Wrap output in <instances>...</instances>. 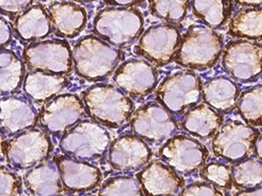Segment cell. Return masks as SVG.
I'll return each mask as SVG.
<instances>
[{
    "mask_svg": "<svg viewBox=\"0 0 262 196\" xmlns=\"http://www.w3.org/2000/svg\"><path fill=\"white\" fill-rule=\"evenodd\" d=\"M86 113L95 121L108 128L124 125L134 110V103L124 92L108 84H96L82 96Z\"/></svg>",
    "mask_w": 262,
    "mask_h": 196,
    "instance_id": "6da1fadb",
    "label": "cell"
},
{
    "mask_svg": "<svg viewBox=\"0 0 262 196\" xmlns=\"http://www.w3.org/2000/svg\"><path fill=\"white\" fill-rule=\"evenodd\" d=\"M72 52L76 74L90 81H100L112 75L121 58L118 49L94 35L84 37Z\"/></svg>",
    "mask_w": 262,
    "mask_h": 196,
    "instance_id": "7a4b0ae2",
    "label": "cell"
},
{
    "mask_svg": "<svg viewBox=\"0 0 262 196\" xmlns=\"http://www.w3.org/2000/svg\"><path fill=\"white\" fill-rule=\"evenodd\" d=\"M222 49L221 34L206 26H191L182 37L174 60L186 68H210L220 59Z\"/></svg>",
    "mask_w": 262,
    "mask_h": 196,
    "instance_id": "3957f363",
    "label": "cell"
},
{
    "mask_svg": "<svg viewBox=\"0 0 262 196\" xmlns=\"http://www.w3.org/2000/svg\"><path fill=\"white\" fill-rule=\"evenodd\" d=\"M144 19L134 7H107L97 13L94 32L115 47H123L140 36Z\"/></svg>",
    "mask_w": 262,
    "mask_h": 196,
    "instance_id": "277c9868",
    "label": "cell"
},
{
    "mask_svg": "<svg viewBox=\"0 0 262 196\" xmlns=\"http://www.w3.org/2000/svg\"><path fill=\"white\" fill-rule=\"evenodd\" d=\"M111 135L95 122L83 120L67 132L60 141V149L67 156L79 161H95L107 153Z\"/></svg>",
    "mask_w": 262,
    "mask_h": 196,
    "instance_id": "5b68a950",
    "label": "cell"
},
{
    "mask_svg": "<svg viewBox=\"0 0 262 196\" xmlns=\"http://www.w3.org/2000/svg\"><path fill=\"white\" fill-rule=\"evenodd\" d=\"M202 86L200 78L192 71H179L162 81L157 99L170 113L181 115L201 101Z\"/></svg>",
    "mask_w": 262,
    "mask_h": 196,
    "instance_id": "8992f818",
    "label": "cell"
},
{
    "mask_svg": "<svg viewBox=\"0 0 262 196\" xmlns=\"http://www.w3.org/2000/svg\"><path fill=\"white\" fill-rule=\"evenodd\" d=\"M258 135V131L252 126L238 120L227 122L215 134L212 150L217 157L237 163L254 150Z\"/></svg>",
    "mask_w": 262,
    "mask_h": 196,
    "instance_id": "52a82bcc",
    "label": "cell"
},
{
    "mask_svg": "<svg viewBox=\"0 0 262 196\" xmlns=\"http://www.w3.org/2000/svg\"><path fill=\"white\" fill-rule=\"evenodd\" d=\"M53 150L50 138L39 129L25 130L5 145V155L11 165L29 169L45 161Z\"/></svg>",
    "mask_w": 262,
    "mask_h": 196,
    "instance_id": "ba28073f",
    "label": "cell"
},
{
    "mask_svg": "<svg viewBox=\"0 0 262 196\" xmlns=\"http://www.w3.org/2000/svg\"><path fill=\"white\" fill-rule=\"evenodd\" d=\"M24 61L30 71L65 75L73 68V52L64 40L33 42L24 51Z\"/></svg>",
    "mask_w": 262,
    "mask_h": 196,
    "instance_id": "9c48e42d",
    "label": "cell"
},
{
    "mask_svg": "<svg viewBox=\"0 0 262 196\" xmlns=\"http://www.w3.org/2000/svg\"><path fill=\"white\" fill-rule=\"evenodd\" d=\"M208 155V150L202 143L185 134L171 137L159 150L162 161L182 176L199 171L206 163Z\"/></svg>",
    "mask_w": 262,
    "mask_h": 196,
    "instance_id": "30bf717a",
    "label": "cell"
},
{
    "mask_svg": "<svg viewBox=\"0 0 262 196\" xmlns=\"http://www.w3.org/2000/svg\"><path fill=\"white\" fill-rule=\"evenodd\" d=\"M222 64L236 81H255L262 74V45L248 39L229 42L224 50Z\"/></svg>",
    "mask_w": 262,
    "mask_h": 196,
    "instance_id": "8fae6325",
    "label": "cell"
},
{
    "mask_svg": "<svg viewBox=\"0 0 262 196\" xmlns=\"http://www.w3.org/2000/svg\"><path fill=\"white\" fill-rule=\"evenodd\" d=\"M181 40L180 32L176 27L157 24L143 33L135 47V53L154 65L164 66L175 59Z\"/></svg>",
    "mask_w": 262,
    "mask_h": 196,
    "instance_id": "7c38bea8",
    "label": "cell"
},
{
    "mask_svg": "<svg viewBox=\"0 0 262 196\" xmlns=\"http://www.w3.org/2000/svg\"><path fill=\"white\" fill-rule=\"evenodd\" d=\"M131 128L143 140L159 144L175 135L178 124L164 106L149 102L137 109L131 119Z\"/></svg>",
    "mask_w": 262,
    "mask_h": 196,
    "instance_id": "4fadbf2b",
    "label": "cell"
},
{
    "mask_svg": "<svg viewBox=\"0 0 262 196\" xmlns=\"http://www.w3.org/2000/svg\"><path fill=\"white\" fill-rule=\"evenodd\" d=\"M85 110L83 102L77 96H57L42 107L39 124L50 134H64L83 118Z\"/></svg>",
    "mask_w": 262,
    "mask_h": 196,
    "instance_id": "5bb4252c",
    "label": "cell"
},
{
    "mask_svg": "<svg viewBox=\"0 0 262 196\" xmlns=\"http://www.w3.org/2000/svg\"><path fill=\"white\" fill-rule=\"evenodd\" d=\"M151 156L145 140L137 134H124L111 143L107 161L118 171H138L148 165Z\"/></svg>",
    "mask_w": 262,
    "mask_h": 196,
    "instance_id": "9a60e30c",
    "label": "cell"
},
{
    "mask_svg": "<svg viewBox=\"0 0 262 196\" xmlns=\"http://www.w3.org/2000/svg\"><path fill=\"white\" fill-rule=\"evenodd\" d=\"M114 81L126 94L143 97L155 89L158 83V71L153 65L144 60H128L117 68Z\"/></svg>",
    "mask_w": 262,
    "mask_h": 196,
    "instance_id": "2e32d148",
    "label": "cell"
},
{
    "mask_svg": "<svg viewBox=\"0 0 262 196\" xmlns=\"http://www.w3.org/2000/svg\"><path fill=\"white\" fill-rule=\"evenodd\" d=\"M143 193L149 194H182L185 190V180L171 166L160 161L148 163L137 175Z\"/></svg>",
    "mask_w": 262,
    "mask_h": 196,
    "instance_id": "e0dca14e",
    "label": "cell"
},
{
    "mask_svg": "<svg viewBox=\"0 0 262 196\" xmlns=\"http://www.w3.org/2000/svg\"><path fill=\"white\" fill-rule=\"evenodd\" d=\"M55 159L60 168L63 187L69 193L89 192L101 184L102 174L98 167L69 156L61 155Z\"/></svg>",
    "mask_w": 262,
    "mask_h": 196,
    "instance_id": "ac0fdd59",
    "label": "cell"
},
{
    "mask_svg": "<svg viewBox=\"0 0 262 196\" xmlns=\"http://www.w3.org/2000/svg\"><path fill=\"white\" fill-rule=\"evenodd\" d=\"M39 115L30 102L22 97L10 96L1 101V128L14 134L35 125Z\"/></svg>",
    "mask_w": 262,
    "mask_h": 196,
    "instance_id": "d6986e66",
    "label": "cell"
},
{
    "mask_svg": "<svg viewBox=\"0 0 262 196\" xmlns=\"http://www.w3.org/2000/svg\"><path fill=\"white\" fill-rule=\"evenodd\" d=\"M52 29L61 38L72 39L83 30L86 23V12L73 2H55L48 7Z\"/></svg>",
    "mask_w": 262,
    "mask_h": 196,
    "instance_id": "ffe728a7",
    "label": "cell"
},
{
    "mask_svg": "<svg viewBox=\"0 0 262 196\" xmlns=\"http://www.w3.org/2000/svg\"><path fill=\"white\" fill-rule=\"evenodd\" d=\"M24 181L27 190L34 195L60 194L64 189L55 158L33 166L25 176Z\"/></svg>",
    "mask_w": 262,
    "mask_h": 196,
    "instance_id": "44dd1931",
    "label": "cell"
},
{
    "mask_svg": "<svg viewBox=\"0 0 262 196\" xmlns=\"http://www.w3.org/2000/svg\"><path fill=\"white\" fill-rule=\"evenodd\" d=\"M69 85V80L64 75L31 71L25 78L23 88L33 101L43 103L58 95Z\"/></svg>",
    "mask_w": 262,
    "mask_h": 196,
    "instance_id": "7402d4cb",
    "label": "cell"
},
{
    "mask_svg": "<svg viewBox=\"0 0 262 196\" xmlns=\"http://www.w3.org/2000/svg\"><path fill=\"white\" fill-rule=\"evenodd\" d=\"M202 97L219 113H228L237 106L239 90L229 78L217 76L202 86Z\"/></svg>",
    "mask_w": 262,
    "mask_h": 196,
    "instance_id": "603a6c76",
    "label": "cell"
},
{
    "mask_svg": "<svg viewBox=\"0 0 262 196\" xmlns=\"http://www.w3.org/2000/svg\"><path fill=\"white\" fill-rule=\"evenodd\" d=\"M14 30L22 40L34 42L44 39L52 31L49 13L41 6H33L18 16Z\"/></svg>",
    "mask_w": 262,
    "mask_h": 196,
    "instance_id": "cb8c5ba5",
    "label": "cell"
},
{
    "mask_svg": "<svg viewBox=\"0 0 262 196\" xmlns=\"http://www.w3.org/2000/svg\"><path fill=\"white\" fill-rule=\"evenodd\" d=\"M223 122V117L208 105H196L185 113L182 126L189 134L201 139L216 134Z\"/></svg>",
    "mask_w": 262,
    "mask_h": 196,
    "instance_id": "d4e9b609",
    "label": "cell"
},
{
    "mask_svg": "<svg viewBox=\"0 0 262 196\" xmlns=\"http://www.w3.org/2000/svg\"><path fill=\"white\" fill-rule=\"evenodd\" d=\"M228 33L238 39H262V6L248 7L235 13L230 21Z\"/></svg>",
    "mask_w": 262,
    "mask_h": 196,
    "instance_id": "484cf974",
    "label": "cell"
},
{
    "mask_svg": "<svg viewBox=\"0 0 262 196\" xmlns=\"http://www.w3.org/2000/svg\"><path fill=\"white\" fill-rule=\"evenodd\" d=\"M232 0H192V12L206 27H223L232 12Z\"/></svg>",
    "mask_w": 262,
    "mask_h": 196,
    "instance_id": "4316f807",
    "label": "cell"
},
{
    "mask_svg": "<svg viewBox=\"0 0 262 196\" xmlns=\"http://www.w3.org/2000/svg\"><path fill=\"white\" fill-rule=\"evenodd\" d=\"M24 74V65L16 54L3 49L1 52V93L9 94L18 89Z\"/></svg>",
    "mask_w": 262,
    "mask_h": 196,
    "instance_id": "83f0119b",
    "label": "cell"
},
{
    "mask_svg": "<svg viewBox=\"0 0 262 196\" xmlns=\"http://www.w3.org/2000/svg\"><path fill=\"white\" fill-rule=\"evenodd\" d=\"M232 183L242 189H250L262 185V161L248 158L232 167Z\"/></svg>",
    "mask_w": 262,
    "mask_h": 196,
    "instance_id": "f1b7e54d",
    "label": "cell"
},
{
    "mask_svg": "<svg viewBox=\"0 0 262 196\" xmlns=\"http://www.w3.org/2000/svg\"><path fill=\"white\" fill-rule=\"evenodd\" d=\"M237 107L247 124L252 127H262V84L242 92Z\"/></svg>",
    "mask_w": 262,
    "mask_h": 196,
    "instance_id": "f546056e",
    "label": "cell"
},
{
    "mask_svg": "<svg viewBox=\"0 0 262 196\" xmlns=\"http://www.w3.org/2000/svg\"><path fill=\"white\" fill-rule=\"evenodd\" d=\"M191 0H149V12L172 24L180 23L187 14Z\"/></svg>",
    "mask_w": 262,
    "mask_h": 196,
    "instance_id": "4dcf8cb0",
    "label": "cell"
},
{
    "mask_svg": "<svg viewBox=\"0 0 262 196\" xmlns=\"http://www.w3.org/2000/svg\"><path fill=\"white\" fill-rule=\"evenodd\" d=\"M101 195H143V188L138 180L125 176L107 179L99 191Z\"/></svg>",
    "mask_w": 262,
    "mask_h": 196,
    "instance_id": "1f68e13d",
    "label": "cell"
},
{
    "mask_svg": "<svg viewBox=\"0 0 262 196\" xmlns=\"http://www.w3.org/2000/svg\"><path fill=\"white\" fill-rule=\"evenodd\" d=\"M201 177L219 188L227 189L232 184V170L220 162H210L204 166Z\"/></svg>",
    "mask_w": 262,
    "mask_h": 196,
    "instance_id": "d6a6232c",
    "label": "cell"
},
{
    "mask_svg": "<svg viewBox=\"0 0 262 196\" xmlns=\"http://www.w3.org/2000/svg\"><path fill=\"white\" fill-rule=\"evenodd\" d=\"M21 191L20 179L6 166H1V195H18Z\"/></svg>",
    "mask_w": 262,
    "mask_h": 196,
    "instance_id": "836d02e7",
    "label": "cell"
},
{
    "mask_svg": "<svg viewBox=\"0 0 262 196\" xmlns=\"http://www.w3.org/2000/svg\"><path fill=\"white\" fill-rule=\"evenodd\" d=\"M183 195H223L221 190L216 188L214 185L206 182H194L185 187L182 193Z\"/></svg>",
    "mask_w": 262,
    "mask_h": 196,
    "instance_id": "e575fe53",
    "label": "cell"
},
{
    "mask_svg": "<svg viewBox=\"0 0 262 196\" xmlns=\"http://www.w3.org/2000/svg\"><path fill=\"white\" fill-rule=\"evenodd\" d=\"M33 2V0H1V12L6 15H17L28 9Z\"/></svg>",
    "mask_w": 262,
    "mask_h": 196,
    "instance_id": "d590c367",
    "label": "cell"
},
{
    "mask_svg": "<svg viewBox=\"0 0 262 196\" xmlns=\"http://www.w3.org/2000/svg\"><path fill=\"white\" fill-rule=\"evenodd\" d=\"M12 40V30L9 23L1 18V47L6 48Z\"/></svg>",
    "mask_w": 262,
    "mask_h": 196,
    "instance_id": "8d00e7d4",
    "label": "cell"
},
{
    "mask_svg": "<svg viewBox=\"0 0 262 196\" xmlns=\"http://www.w3.org/2000/svg\"><path fill=\"white\" fill-rule=\"evenodd\" d=\"M105 3L110 6H118V7H131L139 6L144 0H104Z\"/></svg>",
    "mask_w": 262,
    "mask_h": 196,
    "instance_id": "74e56055",
    "label": "cell"
},
{
    "mask_svg": "<svg viewBox=\"0 0 262 196\" xmlns=\"http://www.w3.org/2000/svg\"><path fill=\"white\" fill-rule=\"evenodd\" d=\"M238 6H248V7H260L262 6V0H234Z\"/></svg>",
    "mask_w": 262,
    "mask_h": 196,
    "instance_id": "f35d334b",
    "label": "cell"
},
{
    "mask_svg": "<svg viewBox=\"0 0 262 196\" xmlns=\"http://www.w3.org/2000/svg\"><path fill=\"white\" fill-rule=\"evenodd\" d=\"M238 195H262V187H253L250 189H245L237 193Z\"/></svg>",
    "mask_w": 262,
    "mask_h": 196,
    "instance_id": "ab89813d",
    "label": "cell"
},
{
    "mask_svg": "<svg viewBox=\"0 0 262 196\" xmlns=\"http://www.w3.org/2000/svg\"><path fill=\"white\" fill-rule=\"evenodd\" d=\"M254 152L256 154L257 157L262 161V134L257 137L255 145H254Z\"/></svg>",
    "mask_w": 262,
    "mask_h": 196,
    "instance_id": "60d3db41",
    "label": "cell"
},
{
    "mask_svg": "<svg viewBox=\"0 0 262 196\" xmlns=\"http://www.w3.org/2000/svg\"><path fill=\"white\" fill-rule=\"evenodd\" d=\"M78 2H81V3H90V2H93V1H95V0H76Z\"/></svg>",
    "mask_w": 262,
    "mask_h": 196,
    "instance_id": "b9f144b4",
    "label": "cell"
}]
</instances>
